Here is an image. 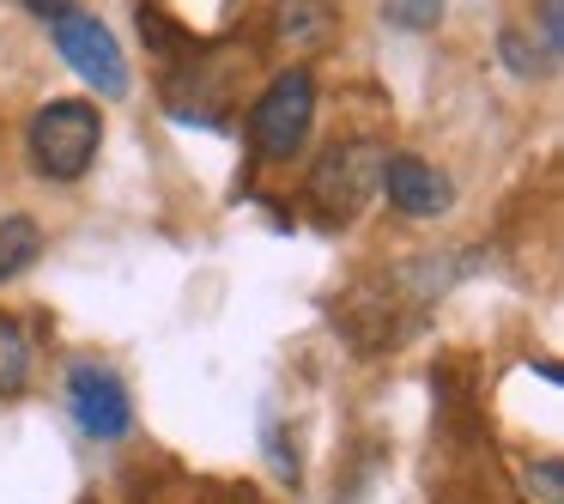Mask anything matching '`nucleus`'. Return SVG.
<instances>
[{"label":"nucleus","instance_id":"obj_1","mask_svg":"<svg viewBox=\"0 0 564 504\" xmlns=\"http://www.w3.org/2000/svg\"><path fill=\"white\" fill-rule=\"evenodd\" d=\"M31 164H37L50 183H79V176L98 164V147H104V122L86 98H62V104H43L31 116Z\"/></svg>","mask_w":564,"mask_h":504},{"label":"nucleus","instance_id":"obj_2","mask_svg":"<svg viewBox=\"0 0 564 504\" xmlns=\"http://www.w3.org/2000/svg\"><path fill=\"white\" fill-rule=\"evenodd\" d=\"M310 122H316V79L310 67H285L249 110V140L261 159H292L310 140Z\"/></svg>","mask_w":564,"mask_h":504},{"label":"nucleus","instance_id":"obj_3","mask_svg":"<svg viewBox=\"0 0 564 504\" xmlns=\"http://www.w3.org/2000/svg\"><path fill=\"white\" fill-rule=\"evenodd\" d=\"M50 25H55V50H62V62L74 67L91 92H104V98H128V62H122V50H116L110 25H98L91 13H74V7H67L62 19H50Z\"/></svg>","mask_w":564,"mask_h":504},{"label":"nucleus","instance_id":"obj_4","mask_svg":"<svg viewBox=\"0 0 564 504\" xmlns=\"http://www.w3.org/2000/svg\"><path fill=\"white\" fill-rule=\"evenodd\" d=\"M67 407H74L79 431L98 438V443L128 438V426H134V407H128L122 377L104 371V365H74V371H67Z\"/></svg>","mask_w":564,"mask_h":504},{"label":"nucleus","instance_id":"obj_5","mask_svg":"<svg viewBox=\"0 0 564 504\" xmlns=\"http://www.w3.org/2000/svg\"><path fill=\"white\" fill-rule=\"evenodd\" d=\"M377 152L365 147V140H334L328 152H322V164H316V176H310V195H316V207H322V219H352V207L370 195V183H377Z\"/></svg>","mask_w":564,"mask_h":504},{"label":"nucleus","instance_id":"obj_6","mask_svg":"<svg viewBox=\"0 0 564 504\" xmlns=\"http://www.w3.org/2000/svg\"><path fill=\"white\" fill-rule=\"evenodd\" d=\"M377 183H382V195H389V207H401L406 219H437V213H449V201H455L449 176H443L437 164L413 159V152L382 159L377 164Z\"/></svg>","mask_w":564,"mask_h":504},{"label":"nucleus","instance_id":"obj_7","mask_svg":"<svg viewBox=\"0 0 564 504\" xmlns=\"http://www.w3.org/2000/svg\"><path fill=\"white\" fill-rule=\"evenodd\" d=\"M273 50H322L334 37V0H280L268 19Z\"/></svg>","mask_w":564,"mask_h":504},{"label":"nucleus","instance_id":"obj_8","mask_svg":"<svg viewBox=\"0 0 564 504\" xmlns=\"http://www.w3.org/2000/svg\"><path fill=\"white\" fill-rule=\"evenodd\" d=\"M37 219H0V280H13V274H25L31 261H37Z\"/></svg>","mask_w":564,"mask_h":504},{"label":"nucleus","instance_id":"obj_9","mask_svg":"<svg viewBox=\"0 0 564 504\" xmlns=\"http://www.w3.org/2000/svg\"><path fill=\"white\" fill-rule=\"evenodd\" d=\"M31 377V341L13 317H0V389H19Z\"/></svg>","mask_w":564,"mask_h":504},{"label":"nucleus","instance_id":"obj_10","mask_svg":"<svg viewBox=\"0 0 564 504\" xmlns=\"http://www.w3.org/2000/svg\"><path fill=\"white\" fill-rule=\"evenodd\" d=\"M382 19L401 25V31H437L443 0H382Z\"/></svg>","mask_w":564,"mask_h":504},{"label":"nucleus","instance_id":"obj_11","mask_svg":"<svg viewBox=\"0 0 564 504\" xmlns=\"http://www.w3.org/2000/svg\"><path fill=\"white\" fill-rule=\"evenodd\" d=\"M540 37H546V55L564 50V7L558 0H540Z\"/></svg>","mask_w":564,"mask_h":504},{"label":"nucleus","instance_id":"obj_12","mask_svg":"<svg viewBox=\"0 0 564 504\" xmlns=\"http://www.w3.org/2000/svg\"><path fill=\"white\" fill-rule=\"evenodd\" d=\"M528 492H540V504H558V498H564V492H558V462L528 468Z\"/></svg>","mask_w":564,"mask_h":504},{"label":"nucleus","instance_id":"obj_13","mask_svg":"<svg viewBox=\"0 0 564 504\" xmlns=\"http://www.w3.org/2000/svg\"><path fill=\"white\" fill-rule=\"evenodd\" d=\"M503 62H510L516 74H534V55L522 50V37H516V31H510V37H503Z\"/></svg>","mask_w":564,"mask_h":504},{"label":"nucleus","instance_id":"obj_14","mask_svg":"<svg viewBox=\"0 0 564 504\" xmlns=\"http://www.w3.org/2000/svg\"><path fill=\"white\" fill-rule=\"evenodd\" d=\"M25 7H31L37 19H62V13H67V0H25Z\"/></svg>","mask_w":564,"mask_h":504}]
</instances>
